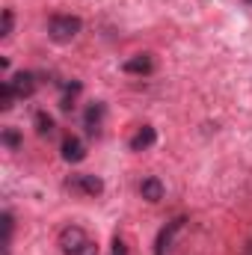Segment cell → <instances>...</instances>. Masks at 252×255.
<instances>
[{"mask_svg": "<svg viewBox=\"0 0 252 255\" xmlns=\"http://www.w3.org/2000/svg\"><path fill=\"white\" fill-rule=\"evenodd\" d=\"M60 250L65 255H98L95 241L80 226H65L63 232H60Z\"/></svg>", "mask_w": 252, "mask_h": 255, "instance_id": "6da1fadb", "label": "cell"}, {"mask_svg": "<svg viewBox=\"0 0 252 255\" xmlns=\"http://www.w3.org/2000/svg\"><path fill=\"white\" fill-rule=\"evenodd\" d=\"M80 30H83V21H80L77 15H54V18L48 21V36H51V42H57V45H68L71 39H77Z\"/></svg>", "mask_w": 252, "mask_h": 255, "instance_id": "7a4b0ae2", "label": "cell"}, {"mask_svg": "<svg viewBox=\"0 0 252 255\" xmlns=\"http://www.w3.org/2000/svg\"><path fill=\"white\" fill-rule=\"evenodd\" d=\"M65 187L71 193H80V196H101L104 193V181L98 175H89V172H80V175H71L65 181Z\"/></svg>", "mask_w": 252, "mask_h": 255, "instance_id": "3957f363", "label": "cell"}, {"mask_svg": "<svg viewBox=\"0 0 252 255\" xmlns=\"http://www.w3.org/2000/svg\"><path fill=\"white\" fill-rule=\"evenodd\" d=\"M104 116H107V104H104V101H92V104L86 107V113H83V128H86V133L98 136L101 128H104Z\"/></svg>", "mask_w": 252, "mask_h": 255, "instance_id": "277c9868", "label": "cell"}, {"mask_svg": "<svg viewBox=\"0 0 252 255\" xmlns=\"http://www.w3.org/2000/svg\"><path fill=\"white\" fill-rule=\"evenodd\" d=\"M9 83H12V89H15L18 98H30L36 92V74L33 71H18V74L9 77Z\"/></svg>", "mask_w": 252, "mask_h": 255, "instance_id": "5b68a950", "label": "cell"}, {"mask_svg": "<svg viewBox=\"0 0 252 255\" xmlns=\"http://www.w3.org/2000/svg\"><path fill=\"white\" fill-rule=\"evenodd\" d=\"M60 151H63V160H65V163H80V160L86 157V148H83L80 136H71V133L63 139V148H60Z\"/></svg>", "mask_w": 252, "mask_h": 255, "instance_id": "8992f818", "label": "cell"}, {"mask_svg": "<svg viewBox=\"0 0 252 255\" xmlns=\"http://www.w3.org/2000/svg\"><path fill=\"white\" fill-rule=\"evenodd\" d=\"M125 74H151L154 71V57L151 54H133L130 60H125Z\"/></svg>", "mask_w": 252, "mask_h": 255, "instance_id": "52a82bcc", "label": "cell"}, {"mask_svg": "<svg viewBox=\"0 0 252 255\" xmlns=\"http://www.w3.org/2000/svg\"><path fill=\"white\" fill-rule=\"evenodd\" d=\"M154 142H157V130H154L151 125H142L133 136H130L127 145H130V151H145V148H151Z\"/></svg>", "mask_w": 252, "mask_h": 255, "instance_id": "ba28073f", "label": "cell"}, {"mask_svg": "<svg viewBox=\"0 0 252 255\" xmlns=\"http://www.w3.org/2000/svg\"><path fill=\"white\" fill-rule=\"evenodd\" d=\"M139 196H142L145 202H160V199H163V181L154 178V175L142 178V181H139Z\"/></svg>", "mask_w": 252, "mask_h": 255, "instance_id": "9c48e42d", "label": "cell"}, {"mask_svg": "<svg viewBox=\"0 0 252 255\" xmlns=\"http://www.w3.org/2000/svg\"><path fill=\"white\" fill-rule=\"evenodd\" d=\"M184 226V220H172L163 232H160V238H157V250H154V255H163L166 250H169V244H172V238H175V232Z\"/></svg>", "mask_w": 252, "mask_h": 255, "instance_id": "30bf717a", "label": "cell"}, {"mask_svg": "<svg viewBox=\"0 0 252 255\" xmlns=\"http://www.w3.org/2000/svg\"><path fill=\"white\" fill-rule=\"evenodd\" d=\"M33 125H36V133H39V136H51V133H54V116H48L45 110H39V113L33 116Z\"/></svg>", "mask_w": 252, "mask_h": 255, "instance_id": "8fae6325", "label": "cell"}, {"mask_svg": "<svg viewBox=\"0 0 252 255\" xmlns=\"http://www.w3.org/2000/svg\"><path fill=\"white\" fill-rule=\"evenodd\" d=\"M18 95H15V89H12V83L9 80H3V86H0V110H12V101H15Z\"/></svg>", "mask_w": 252, "mask_h": 255, "instance_id": "7c38bea8", "label": "cell"}, {"mask_svg": "<svg viewBox=\"0 0 252 255\" xmlns=\"http://www.w3.org/2000/svg\"><path fill=\"white\" fill-rule=\"evenodd\" d=\"M0 142L6 145V148H21V133L15 130V128H3V133H0Z\"/></svg>", "mask_w": 252, "mask_h": 255, "instance_id": "4fadbf2b", "label": "cell"}, {"mask_svg": "<svg viewBox=\"0 0 252 255\" xmlns=\"http://www.w3.org/2000/svg\"><path fill=\"white\" fill-rule=\"evenodd\" d=\"M77 92H80V83H77V80L65 86V95H63V101H60V107H63V110H71V101H74V95H77Z\"/></svg>", "mask_w": 252, "mask_h": 255, "instance_id": "5bb4252c", "label": "cell"}, {"mask_svg": "<svg viewBox=\"0 0 252 255\" xmlns=\"http://www.w3.org/2000/svg\"><path fill=\"white\" fill-rule=\"evenodd\" d=\"M12 21H15L12 9H3V30H0V36H3V39H9V36H12Z\"/></svg>", "mask_w": 252, "mask_h": 255, "instance_id": "9a60e30c", "label": "cell"}, {"mask_svg": "<svg viewBox=\"0 0 252 255\" xmlns=\"http://www.w3.org/2000/svg\"><path fill=\"white\" fill-rule=\"evenodd\" d=\"M110 255H127V247H125L122 238H113V253Z\"/></svg>", "mask_w": 252, "mask_h": 255, "instance_id": "2e32d148", "label": "cell"}, {"mask_svg": "<svg viewBox=\"0 0 252 255\" xmlns=\"http://www.w3.org/2000/svg\"><path fill=\"white\" fill-rule=\"evenodd\" d=\"M247 255H252V241H250V244H247Z\"/></svg>", "mask_w": 252, "mask_h": 255, "instance_id": "e0dca14e", "label": "cell"}, {"mask_svg": "<svg viewBox=\"0 0 252 255\" xmlns=\"http://www.w3.org/2000/svg\"><path fill=\"white\" fill-rule=\"evenodd\" d=\"M244 3H252V0H244Z\"/></svg>", "mask_w": 252, "mask_h": 255, "instance_id": "ac0fdd59", "label": "cell"}]
</instances>
